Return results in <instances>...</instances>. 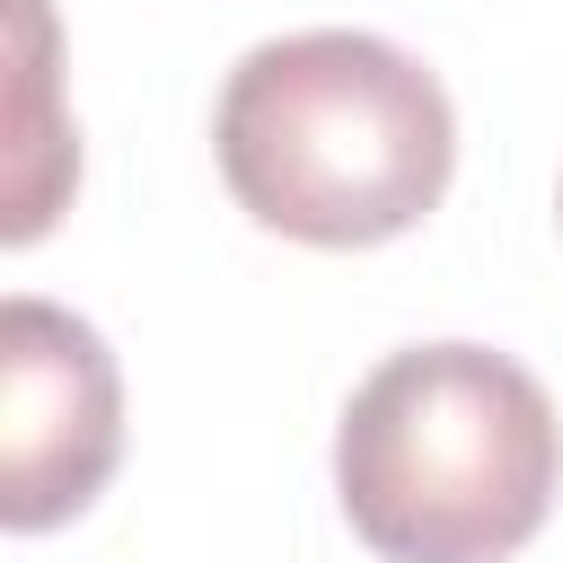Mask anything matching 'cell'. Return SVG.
I'll return each mask as SVG.
<instances>
[{"label": "cell", "instance_id": "cell-3", "mask_svg": "<svg viewBox=\"0 0 563 563\" xmlns=\"http://www.w3.org/2000/svg\"><path fill=\"white\" fill-rule=\"evenodd\" d=\"M123 457V378L88 317L53 299L0 308V528L79 519Z\"/></svg>", "mask_w": 563, "mask_h": 563}, {"label": "cell", "instance_id": "cell-1", "mask_svg": "<svg viewBox=\"0 0 563 563\" xmlns=\"http://www.w3.org/2000/svg\"><path fill=\"white\" fill-rule=\"evenodd\" d=\"M211 141L238 211L299 246L405 238L457 167L449 88L405 44L361 26L255 44L220 88Z\"/></svg>", "mask_w": 563, "mask_h": 563}, {"label": "cell", "instance_id": "cell-4", "mask_svg": "<svg viewBox=\"0 0 563 563\" xmlns=\"http://www.w3.org/2000/svg\"><path fill=\"white\" fill-rule=\"evenodd\" d=\"M18 9V150H9V246L44 238L53 202L79 176V141L70 123H53V18L44 0H9Z\"/></svg>", "mask_w": 563, "mask_h": 563}, {"label": "cell", "instance_id": "cell-2", "mask_svg": "<svg viewBox=\"0 0 563 563\" xmlns=\"http://www.w3.org/2000/svg\"><path fill=\"white\" fill-rule=\"evenodd\" d=\"M563 484L545 387L484 343L387 352L334 431V493L378 563H501Z\"/></svg>", "mask_w": 563, "mask_h": 563}]
</instances>
